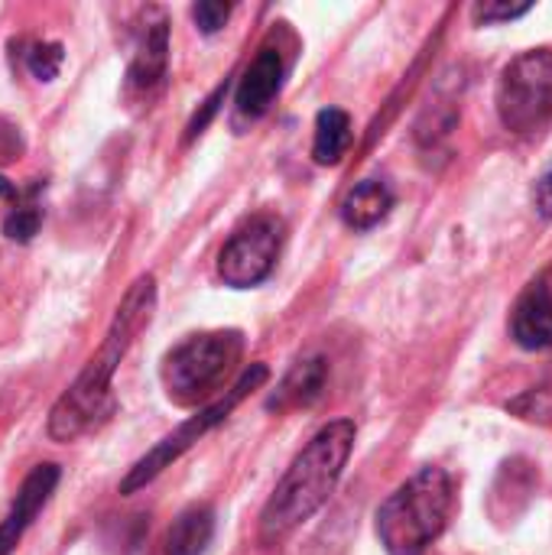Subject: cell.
Wrapping results in <instances>:
<instances>
[{
  "instance_id": "3957f363",
  "label": "cell",
  "mask_w": 552,
  "mask_h": 555,
  "mask_svg": "<svg viewBox=\"0 0 552 555\" xmlns=\"http://www.w3.org/2000/svg\"><path fill=\"white\" fill-rule=\"evenodd\" d=\"M455 488L446 468L426 465L403 481L377 511V537L390 555H423L446 530Z\"/></svg>"
},
{
  "instance_id": "2e32d148",
  "label": "cell",
  "mask_w": 552,
  "mask_h": 555,
  "mask_svg": "<svg viewBox=\"0 0 552 555\" xmlns=\"http://www.w3.org/2000/svg\"><path fill=\"white\" fill-rule=\"evenodd\" d=\"M62 59H65V52H62L59 42H36L26 52V65H29L36 81H52L59 75V68H62Z\"/></svg>"
},
{
  "instance_id": "30bf717a",
  "label": "cell",
  "mask_w": 552,
  "mask_h": 555,
  "mask_svg": "<svg viewBox=\"0 0 552 555\" xmlns=\"http://www.w3.org/2000/svg\"><path fill=\"white\" fill-rule=\"evenodd\" d=\"M280 88H283V55H280V49L264 46L238 81V94H234L238 117L241 120L264 117L273 107Z\"/></svg>"
},
{
  "instance_id": "d6986e66",
  "label": "cell",
  "mask_w": 552,
  "mask_h": 555,
  "mask_svg": "<svg viewBox=\"0 0 552 555\" xmlns=\"http://www.w3.org/2000/svg\"><path fill=\"white\" fill-rule=\"evenodd\" d=\"M511 413L524 416V420H552V387H540L524 393L521 400L508 403Z\"/></svg>"
},
{
  "instance_id": "9a60e30c",
  "label": "cell",
  "mask_w": 552,
  "mask_h": 555,
  "mask_svg": "<svg viewBox=\"0 0 552 555\" xmlns=\"http://www.w3.org/2000/svg\"><path fill=\"white\" fill-rule=\"evenodd\" d=\"M348 146H351V117L342 107H322L316 114L312 159L319 166H338Z\"/></svg>"
},
{
  "instance_id": "7c38bea8",
  "label": "cell",
  "mask_w": 552,
  "mask_h": 555,
  "mask_svg": "<svg viewBox=\"0 0 552 555\" xmlns=\"http://www.w3.org/2000/svg\"><path fill=\"white\" fill-rule=\"evenodd\" d=\"M325 384H329V361L319 358V354H312V358L299 361V364L283 377V384L277 387V393L270 397L267 406L277 410V413L306 410V406H312V403L322 397Z\"/></svg>"
},
{
  "instance_id": "8fae6325",
  "label": "cell",
  "mask_w": 552,
  "mask_h": 555,
  "mask_svg": "<svg viewBox=\"0 0 552 555\" xmlns=\"http://www.w3.org/2000/svg\"><path fill=\"white\" fill-rule=\"evenodd\" d=\"M511 332H514V341L527 351L552 348V289L543 280L534 283L521 296L514 319H511Z\"/></svg>"
},
{
  "instance_id": "44dd1931",
  "label": "cell",
  "mask_w": 552,
  "mask_h": 555,
  "mask_svg": "<svg viewBox=\"0 0 552 555\" xmlns=\"http://www.w3.org/2000/svg\"><path fill=\"white\" fill-rule=\"evenodd\" d=\"M224 91H228V85H218L215 91H211V98L205 101V107H202V114H195L192 120H189V133H185V140H195L205 127H208V120L218 114V104L224 101Z\"/></svg>"
},
{
  "instance_id": "277c9868",
  "label": "cell",
  "mask_w": 552,
  "mask_h": 555,
  "mask_svg": "<svg viewBox=\"0 0 552 555\" xmlns=\"http://www.w3.org/2000/svg\"><path fill=\"white\" fill-rule=\"evenodd\" d=\"M244 358V335L234 328L202 332L179 341L163 358V387L176 406H198L218 397Z\"/></svg>"
},
{
  "instance_id": "52a82bcc",
  "label": "cell",
  "mask_w": 552,
  "mask_h": 555,
  "mask_svg": "<svg viewBox=\"0 0 552 555\" xmlns=\"http://www.w3.org/2000/svg\"><path fill=\"white\" fill-rule=\"evenodd\" d=\"M286 228L277 215H254L244 221L218 254V276L234 289L260 286L280 257Z\"/></svg>"
},
{
  "instance_id": "7a4b0ae2",
  "label": "cell",
  "mask_w": 552,
  "mask_h": 555,
  "mask_svg": "<svg viewBox=\"0 0 552 555\" xmlns=\"http://www.w3.org/2000/svg\"><path fill=\"white\" fill-rule=\"evenodd\" d=\"M355 436L358 429L351 420H335L309 439V446L293 459V465L283 472L270 501L260 511V546L286 543L306 520H312L329 504L355 452Z\"/></svg>"
},
{
  "instance_id": "4fadbf2b",
  "label": "cell",
  "mask_w": 552,
  "mask_h": 555,
  "mask_svg": "<svg viewBox=\"0 0 552 555\" xmlns=\"http://www.w3.org/2000/svg\"><path fill=\"white\" fill-rule=\"evenodd\" d=\"M390 208H394V192L381 179H364L345 195L342 221L355 231H371L390 215Z\"/></svg>"
},
{
  "instance_id": "8992f818",
  "label": "cell",
  "mask_w": 552,
  "mask_h": 555,
  "mask_svg": "<svg viewBox=\"0 0 552 555\" xmlns=\"http://www.w3.org/2000/svg\"><path fill=\"white\" fill-rule=\"evenodd\" d=\"M498 117L504 130L527 137L552 117V49H530L511 59L498 81Z\"/></svg>"
},
{
  "instance_id": "e0dca14e",
  "label": "cell",
  "mask_w": 552,
  "mask_h": 555,
  "mask_svg": "<svg viewBox=\"0 0 552 555\" xmlns=\"http://www.w3.org/2000/svg\"><path fill=\"white\" fill-rule=\"evenodd\" d=\"M39 224H42V211H39L33 202L13 205L10 215L3 218V234H7L10 241H29V237L39 231Z\"/></svg>"
},
{
  "instance_id": "6da1fadb",
  "label": "cell",
  "mask_w": 552,
  "mask_h": 555,
  "mask_svg": "<svg viewBox=\"0 0 552 555\" xmlns=\"http://www.w3.org/2000/svg\"><path fill=\"white\" fill-rule=\"evenodd\" d=\"M153 312H156V276L143 273L124 293L101 348L91 354V361L75 377V384L55 400L46 423L52 442H75L78 436L98 429L114 413V397H111L114 374L127 358V351L133 348L137 335L150 325Z\"/></svg>"
},
{
  "instance_id": "ffe728a7",
  "label": "cell",
  "mask_w": 552,
  "mask_h": 555,
  "mask_svg": "<svg viewBox=\"0 0 552 555\" xmlns=\"http://www.w3.org/2000/svg\"><path fill=\"white\" fill-rule=\"evenodd\" d=\"M228 16H231V3H221V0H202L192 7V20L205 36L218 33L228 23Z\"/></svg>"
},
{
  "instance_id": "ac0fdd59",
  "label": "cell",
  "mask_w": 552,
  "mask_h": 555,
  "mask_svg": "<svg viewBox=\"0 0 552 555\" xmlns=\"http://www.w3.org/2000/svg\"><path fill=\"white\" fill-rule=\"evenodd\" d=\"M534 3H511V0H485V3H475L472 16L478 26H495V23H508V20H517L524 13H530Z\"/></svg>"
},
{
  "instance_id": "7402d4cb",
  "label": "cell",
  "mask_w": 552,
  "mask_h": 555,
  "mask_svg": "<svg viewBox=\"0 0 552 555\" xmlns=\"http://www.w3.org/2000/svg\"><path fill=\"white\" fill-rule=\"evenodd\" d=\"M534 205L543 218H552V166L537 179L534 185Z\"/></svg>"
},
{
  "instance_id": "5bb4252c",
  "label": "cell",
  "mask_w": 552,
  "mask_h": 555,
  "mask_svg": "<svg viewBox=\"0 0 552 555\" xmlns=\"http://www.w3.org/2000/svg\"><path fill=\"white\" fill-rule=\"evenodd\" d=\"M215 537V511L208 504L185 507L169 533H166V555H202Z\"/></svg>"
},
{
  "instance_id": "9c48e42d",
  "label": "cell",
  "mask_w": 552,
  "mask_h": 555,
  "mask_svg": "<svg viewBox=\"0 0 552 555\" xmlns=\"http://www.w3.org/2000/svg\"><path fill=\"white\" fill-rule=\"evenodd\" d=\"M59 478H62V472H59V465H52V462L36 465V468L23 478L20 491H16V501L10 504L7 517L0 520V555H10L20 546L23 533L33 527V520L39 517V511H42V507L49 504V498L55 494Z\"/></svg>"
},
{
  "instance_id": "ba28073f",
  "label": "cell",
  "mask_w": 552,
  "mask_h": 555,
  "mask_svg": "<svg viewBox=\"0 0 552 555\" xmlns=\"http://www.w3.org/2000/svg\"><path fill=\"white\" fill-rule=\"evenodd\" d=\"M169 72V20L163 7H143L133 23V52L127 65V94L153 101Z\"/></svg>"
},
{
  "instance_id": "5b68a950",
  "label": "cell",
  "mask_w": 552,
  "mask_h": 555,
  "mask_svg": "<svg viewBox=\"0 0 552 555\" xmlns=\"http://www.w3.org/2000/svg\"><path fill=\"white\" fill-rule=\"evenodd\" d=\"M267 377H270L267 364H251V367H244L241 377L234 380V387L224 390V397H218L215 403H208V406H202L195 416H189L176 433H169L166 439H159V442H156L130 472H127V478L120 481V494H133V491L146 488L153 478H159V475H163L172 462H179L205 433H211L218 423H224V420L231 416V410H234L247 393H254L257 387H264Z\"/></svg>"
}]
</instances>
